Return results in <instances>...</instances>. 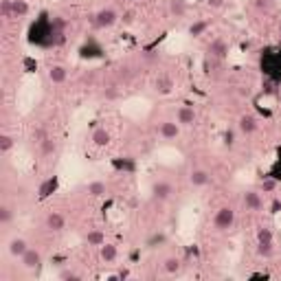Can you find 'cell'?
<instances>
[{
  "label": "cell",
  "mask_w": 281,
  "mask_h": 281,
  "mask_svg": "<svg viewBox=\"0 0 281 281\" xmlns=\"http://www.w3.org/2000/svg\"><path fill=\"white\" fill-rule=\"evenodd\" d=\"M257 242L259 244H275V235L268 226H259L257 229Z\"/></svg>",
  "instance_id": "cell-29"
},
{
  "label": "cell",
  "mask_w": 281,
  "mask_h": 281,
  "mask_svg": "<svg viewBox=\"0 0 281 281\" xmlns=\"http://www.w3.org/2000/svg\"><path fill=\"white\" fill-rule=\"evenodd\" d=\"M53 16L42 13L29 29V42L38 46H55V29H53Z\"/></svg>",
  "instance_id": "cell-1"
},
{
  "label": "cell",
  "mask_w": 281,
  "mask_h": 281,
  "mask_svg": "<svg viewBox=\"0 0 281 281\" xmlns=\"http://www.w3.org/2000/svg\"><path fill=\"white\" fill-rule=\"evenodd\" d=\"M90 140H92V145H95V147H99V150H103V147H108V145H110L112 134H110V132L106 130V128H97L95 132H92Z\"/></svg>",
  "instance_id": "cell-14"
},
{
  "label": "cell",
  "mask_w": 281,
  "mask_h": 281,
  "mask_svg": "<svg viewBox=\"0 0 281 281\" xmlns=\"http://www.w3.org/2000/svg\"><path fill=\"white\" fill-rule=\"evenodd\" d=\"M224 145H226V147H233V145H235V134H233V130H226V132H224Z\"/></svg>",
  "instance_id": "cell-35"
},
{
  "label": "cell",
  "mask_w": 281,
  "mask_h": 281,
  "mask_svg": "<svg viewBox=\"0 0 281 281\" xmlns=\"http://www.w3.org/2000/svg\"><path fill=\"white\" fill-rule=\"evenodd\" d=\"M44 229L51 233H62L66 229V218L59 211H51L49 216L44 218Z\"/></svg>",
  "instance_id": "cell-9"
},
{
  "label": "cell",
  "mask_w": 281,
  "mask_h": 281,
  "mask_svg": "<svg viewBox=\"0 0 281 281\" xmlns=\"http://www.w3.org/2000/svg\"><path fill=\"white\" fill-rule=\"evenodd\" d=\"M209 183H211V173L206 169H191V173H189L191 187H206Z\"/></svg>",
  "instance_id": "cell-15"
},
{
  "label": "cell",
  "mask_w": 281,
  "mask_h": 281,
  "mask_svg": "<svg viewBox=\"0 0 281 281\" xmlns=\"http://www.w3.org/2000/svg\"><path fill=\"white\" fill-rule=\"evenodd\" d=\"M20 262H22V266H24L26 270H31V272H38L40 268H42L44 259H42V253H40L38 249H31V246H29V251H26L24 255L20 257Z\"/></svg>",
  "instance_id": "cell-5"
},
{
  "label": "cell",
  "mask_w": 281,
  "mask_h": 281,
  "mask_svg": "<svg viewBox=\"0 0 281 281\" xmlns=\"http://www.w3.org/2000/svg\"><path fill=\"white\" fill-rule=\"evenodd\" d=\"M233 224H235V209L233 206H220L213 216V229L218 233H226L233 229Z\"/></svg>",
  "instance_id": "cell-3"
},
{
  "label": "cell",
  "mask_w": 281,
  "mask_h": 281,
  "mask_svg": "<svg viewBox=\"0 0 281 281\" xmlns=\"http://www.w3.org/2000/svg\"><path fill=\"white\" fill-rule=\"evenodd\" d=\"M259 68L266 79L275 84H281V44L279 46H268L262 51L259 57Z\"/></svg>",
  "instance_id": "cell-2"
},
{
  "label": "cell",
  "mask_w": 281,
  "mask_h": 281,
  "mask_svg": "<svg viewBox=\"0 0 281 281\" xmlns=\"http://www.w3.org/2000/svg\"><path fill=\"white\" fill-rule=\"evenodd\" d=\"M165 242V235H154L150 242H147V246H154V244H163Z\"/></svg>",
  "instance_id": "cell-38"
},
{
  "label": "cell",
  "mask_w": 281,
  "mask_h": 281,
  "mask_svg": "<svg viewBox=\"0 0 281 281\" xmlns=\"http://www.w3.org/2000/svg\"><path fill=\"white\" fill-rule=\"evenodd\" d=\"M279 101H281V92H279Z\"/></svg>",
  "instance_id": "cell-39"
},
{
  "label": "cell",
  "mask_w": 281,
  "mask_h": 281,
  "mask_svg": "<svg viewBox=\"0 0 281 281\" xmlns=\"http://www.w3.org/2000/svg\"><path fill=\"white\" fill-rule=\"evenodd\" d=\"M173 193V187L167 183V180H156V183H152V198L158 200V202H167V200L171 198Z\"/></svg>",
  "instance_id": "cell-7"
},
{
  "label": "cell",
  "mask_w": 281,
  "mask_h": 281,
  "mask_svg": "<svg viewBox=\"0 0 281 281\" xmlns=\"http://www.w3.org/2000/svg\"><path fill=\"white\" fill-rule=\"evenodd\" d=\"M11 220H13L11 206L9 204H0V224L7 226V224H11Z\"/></svg>",
  "instance_id": "cell-30"
},
{
  "label": "cell",
  "mask_w": 281,
  "mask_h": 281,
  "mask_svg": "<svg viewBox=\"0 0 281 281\" xmlns=\"http://www.w3.org/2000/svg\"><path fill=\"white\" fill-rule=\"evenodd\" d=\"M206 5H209V9H222L224 0H206Z\"/></svg>",
  "instance_id": "cell-37"
},
{
  "label": "cell",
  "mask_w": 281,
  "mask_h": 281,
  "mask_svg": "<svg viewBox=\"0 0 281 281\" xmlns=\"http://www.w3.org/2000/svg\"><path fill=\"white\" fill-rule=\"evenodd\" d=\"M257 255L264 257V259H270L275 255V244H259L257 242Z\"/></svg>",
  "instance_id": "cell-31"
},
{
  "label": "cell",
  "mask_w": 281,
  "mask_h": 281,
  "mask_svg": "<svg viewBox=\"0 0 281 281\" xmlns=\"http://www.w3.org/2000/svg\"><path fill=\"white\" fill-rule=\"evenodd\" d=\"M55 152H57V140L53 136H46V138L40 140V156H42V158H49Z\"/></svg>",
  "instance_id": "cell-20"
},
{
  "label": "cell",
  "mask_w": 281,
  "mask_h": 281,
  "mask_svg": "<svg viewBox=\"0 0 281 281\" xmlns=\"http://www.w3.org/2000/svg\"><path fill=\"white\" fill-rule=\"evenodd\" d=\"M57 189H59V176H51V178L42 180V185L38 187V198L46 200V198H51Z\"/></svg>",
  "instance_id": "cell-11"
},
{
  "label": "cell",
  "mask_w": 281,
  "mask_h": 281,
  "mask_svg": "<svg viewBox=\"0 0 281 281\" xmlns=\"http://www.w3.org/2000/svg\"><path fill=\"white\" fill-rule=\"evenodd\" d=\"M244 206L249 211H262L264 209V198H262V191H246L244 193Z\"/></svg>",
  "instance_id": "cell-12"
},
{
  "label": "cell",
  "mask_w": 281,
  "mask_h": 281,
  "mask_svg": "<svg viewBox=\"0 0 281 281\" xmlns=\"http://www.w3.org/2000/svg\"><path fill=\"white\" fill-rule=\"evenodd\" d=\"M84 239H86V244H88V246H97V249H99L101 244H106V233L99 231V229H92V231L86 233Z\"/></svg>",
  "instance_id": "cell-22"
},
{
  "label": "cell",
  "mask_w": 281,
  "mask_h": 281,
  "mask_svg": "<svg viewBox=\"0 0 281 281\" xmlns=\"http://www.w3.org/2000/svg\"><path fill=\"white\" fill-rule=\"evenodd\" d=\"M279 40H281V31H279Z\"/></svg>",
  "instance_id": "cell-40"
},
{
  "label": "cell",
  "mask_w": 281,
  "mask_h": 281,
  "mask_svg": "<svg viewBox=\"0 0 281 281\" xmlns=\"http://www.w3.org/2000/svg\"><path fill=\"white\" fill-rule=\"evenodd\" d=\"M187 9H189L187 0H169V13H171V16L185 18L187 16Z\"/></svg>",
  "instance_id": "cell-23"
},
{
  "label": "cell",
  "mask_w": 281,
  "mask_h": 281,
  "mask_svg": "<svg viewBox=\"0 0 281 281\" xmlns=\"http://www.w3.org/2000/svg\"><path fill=\"white\" fill-rule=\"evenodd\" d=\"M0 13H3V18H5V20H11V18H13L11 0H3V5H0Z\"/></svg>",
  "instance_id": "cell-33"
},
{
  "label": "cell",
  "mask_w": 281,
  "mask_h": 281,
  "mask_svg": "<svg viewBox=\"0 0 281 281\" xmlns=\"http://www.w3.org/2000/svg\"><path fill=\"white\" fill-rule=\"evenodd\" d=\"M163 270L167 275H178L180 272V259L178 257H167L163 262Z\"/></svg>",
  "instance_id": "cell-28"
},
{
  "label": "cell",
  "mask_w": 281,
  "mask_h": 281,
  "mask_svg": "<svg viewBox=\"0 0 281 281\" xmlns=\"http://www.w3.org/2000/svg\"><path fill=\"white\" fill-rule=\"evenodd\" d=\"M13 147H16V138H13L11 134H0V154H3V156H7V154H9Z\"/></svg>",
  "instance_id": "cell-27"
},
{
  "label": "cell",
  "mask_w": 281,
  "mask_h": 281,
  "mask_svg": "<svg viewBox=\"0 0 281 281\" xmlns=\"http://www.w3.org/2000/svg\"><path fill=\"white\" fill-rule=\"evenodd\" d=\"M277 187H279V180H277V178H272L270 173L259 180V191H262V193H275V191H277Z\"/></svg>",
  "instance_id": "cell-24"
},
{
  "label": "cell",
  "mask_w": 281,
  "mask_h": 281,
  "mask_svg": "<svg viewBox=\"0 0 281 281\" xmlns=\"http://www.w3.org/2000/svg\"><path fill=\"white\" fill-rule=\"evenodd\" d=\"M209 26H211L209 20H196V22L189 26V36H191V38H202Z\"/></svg>",
  "instance_id": "cell-25"
},
{
  "label": "cell",
  "mask_w": 281,
  "mask_h": 281,
  "mask_svg": "<svg viewBox=\"0 0 281 281\" xmlns=\"http://www.w3.org/2000/svg\"><path fill=\"white\" fill-rule=\"evenodd\" d=\"M59 279H64V281H77L79 275H77V272H73V270H62V272H59Z\"/></svg>",
  "instance_id": "cell-34"
},
{
  "label": "cell",
  "mask_w": 281,
  "mask_h": 281,
  "mask_svg": "<svg viewBox=\"0 0 281 281\" xmlns=\"http://www.w3.org/2000/svg\"><path fill=\"white\" fill-rule=\"evenodd\" d=\"M158 134H160V138H165V140H176L180 136L178 121H163V123H160V128H158Z\"/></svg>",
  "instance_id": "cell-13"
},
{
  "label": "cell",
  "mask_w": 281,
  "mask_h": 281,
  "mask_svg": "<svg viewBox=\"0 0 281 281\" xmlns=\"http://www.w3.org/2000/svg\"><path fill=\"white\" fill-rule=\"evenodd\" d=\"M154 88H156L158 95H169L173 90V79L169 75H158L156 82H154Z\"/></svg>",
  "instance_id": "cell-19"
},
{
  "label": "cell",
  "mask_w": 281,
  "mask_h": 281,
  "mask_svg": "<svg viewBox=\"0 0 281 281\" xmlns=\"http://www.w3.org/2000/svg\"><path fill=\"white\" fill-rule=\"evenodd\" d=\"M119 20H121V16L117 13V9H112V7H101L95 16H92V24H95V29H112Z\"/></svg>",
  "instance_id": "cell-4"
},
{
  "label": "cell",
  "mask_w": 281,
  "mask_h": 281,
  "mask_svg": "<svg viewBox=\"0 0 281 281\" xmlns=\"http://www.w3.org/2000/svg\"><path fill=\"white\" fill-rule=\"evenodd\" d=\"M49 79L53 84H64L66 79H68V71H66V66L62 64H51L49 66Z\"/></svg>",
  "instance_id": "cell-17"
},
{
  "label": "cell",
  "mask_w": 281,
  "mask_h": 281,
  "mask_svg": "<svg viewBox=\"0 0 281 281\" xmlns=\"http://www.w3.org/2000/svg\"><path fill=\"white\" fill-rule=\"evenodd\" d=\"M176 121H178L180 128H193L198 121V115L193 108H189V106H180L178 112H176Z\"/></svg>",
  "instance_id": "cell-8"
},
{
  "label": "cell",
  "mask_w": 281,
  "mask_h": 281,
  "mask_svg": "<svg viewBox=\"0 0 281 281\" xmlns=\"http://www.w3.org/2000/svg\"><path fill=\"white\" fill-rule=\"evenodd\" d=\"M53 29H55L57 33H66V29H68V20L62 18V16H53Z\"/></svg>",
  "instance_id": "cell-32"
},
{
  "label": "cell",
  "mask_w": 281,
  "mask_h": 281,
  "mask_svg": "<svg viewBox=\"0 0 281 281\" xmlns=\"http://www.w3.org/2000/svg\"><path fill=\"white\" fill-rule=\"evenodd\" d=\"M11 9H13V18H24L29 13V3L26 0H11Z\"/></svg>",
  "instance_id": "cell-26"
},
{
  "label": "cell",
  "mask_w": 281,
  "mask_h": 281,
  "mask_svg": "<svg viewBox=\"0 0 281 281\" xmlns=\"http://www.w3.org/2000/svg\"><path fill=\"white\" fill-rule=\"evenodd\" d=\"M7 249H9V255H11V257H22L24 253L29 251V244H26L24 237H13Z\"/></svg>",
  "instance_id": "cell-18"
},
{
  "label": "cell",
  "mask_w": 281,
  "mask_h": 281,
  "mask_svg": "<svg viewBox=\"0 0 281 281\" xmlns=\"http://www.w3.org/2000/svg\"><path fill=\"white\" fill-rule=\"evenodd\" d=\"M121 20H123V24H132L134 22V11H125L121 16Z\"/></svg>",
  "instance_id": "cell-36"
},
{
  "label": "cell",
  "mask_w": 281,
  "mask_h": 281,
  "mask_svg": "<svg viewBox=\"0 0 281 281\" xmlns=\"http://www.w3.org/2000/svg\"><path fill=\"white\" fill-rule=\"evenodd\" d=\"M237 130L242 132V134H246V136L255 134V132L259 130V119L255 115H242L237 119Z\"/></svg>",
  "instance_id": "cell-10"
},
{
  "label": "cell",
  "mask_w": 281,
  "mask_h": 281,
  "mask_svg": "<svg viewBox=\"0 0 281 281\" xmlns=\"http://www.w3.org/2000/svg\"><path fill=\"white\" fill-rule=\"evenodd\" d=\"M206 55L213 59H226L229 57V44H226V40H222V38L211 40L209 46H206Z\"/></svg>",
  "instance_id": "cell-6"
},
{
  "label": "cell",
  "mask_w": 281,
  "mask_h": 281,
  "mask_svg": "<svg viewBox=\"0 0 281 281\" xmlns=\"http://www.w3.org/2000/svg\"><path fill=\"white\" fill-rule=\"evenodd\" d=\"M99 257H101V262H106V264H112L119 257L117 244H110V242L101 244V246H99Z\"/></svg>",
  "instance_id": "cell-16"
},
{
  "label": "cell",
  "mask_w": 281,
  "mask_h": 281,
  "mask_svg": "<svg viewBox=\"0 0 281 281\" xmlns=\"http://www.w3.org/2000/svg\"><path fill=\"white\" fill-rule=\"evenodd\" d=\"M86 191H88V196H92V198H101L108 193V187H106L103 180H90V183L86 185Z\"/></svg>",
  "instance_id": "cell-21"
}]
</instances>
